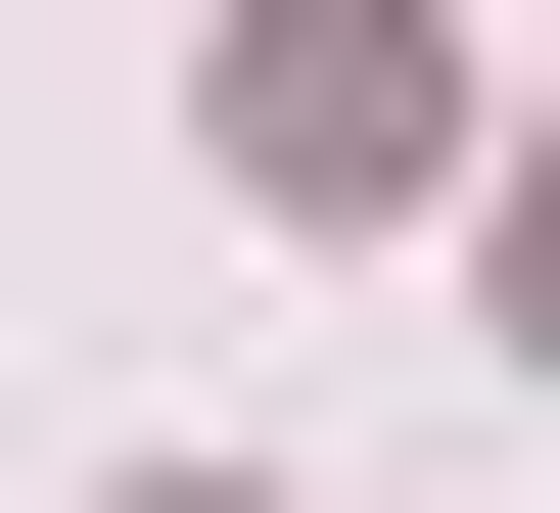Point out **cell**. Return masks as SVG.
Here are the masks:
<instances>
[{"label": "cell", "mask_w": 560, "mask_h": 513, "mask_svg": "<svg viewBox=\"0 0 560 513\" xmlns=\"http://www.w3.org/2000/svg\"><path fill=\"white\" fill-rule=\"evenodd\" d=\"M140 513H234V467H140Z\"/></svg>", "instance_id": "1"}]
</instances>
